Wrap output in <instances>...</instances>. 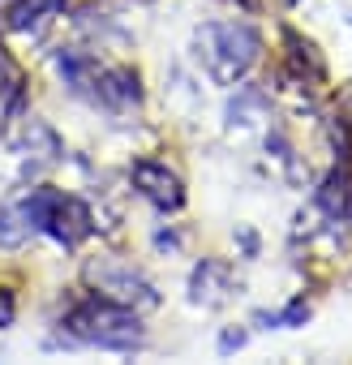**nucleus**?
<instances>
[{
    "instance_id": "obj_11",
    "label": "nucleus",
    "mask_w": 352,
    "mask_h": 365,
    "mask_svg": "<svg viewBox=\"0 0 352 365\" xmlns=\"http://www.w3.org/2000/svg\"><path fill=\"white\" fill-rule=\"evenodd\" d=\"M245 344V331H228L224 339H219V352H232V348H241Z\"/></svg>"
},
{
    "instance_id": "obj_3",
    "label": "nucleus",
    "mask_w": 352,
    "mask_h": 365,
    "mask_svg": "<svg viewBox=\"0 0 352 365\" xmlns=\"http://www.w3.org/2000/svg\"><path fill=\"white\" fill-rule=\"evenodd\" d=\"M22 215H26L31 232H48L65 250H73L78 241H86L95 232L90 207L73 194H61V190H31V198L22 202Z\"/></svg>"
},
{
    "instance_id": "obj_6",
    "label": "nucleus",
    "mask_w": 352,
    "mask_h": 365,
    "mask_svg": "<svg viewBox=\"0 0 352 365\" xmlns=\"http://www.w3.org/2000/svg\"><path fill=\"white\" fill-rule=\"evenodd\" d=\"M90 95H95L108 112H129V108L142 103V82H138V73L125 69V65H120V69H99Z\"/></svg>"
},
{
    "instance_id": "obj_9",
    "label": "nucleus",
    "mask_w": 352,
    "mask_h": 365,
    "mask_svg": "<svg viewBox=\"0 0 352 365\" xmlns=\"http://www.w3.org/2000/svg\"><path fill=\"white\" fill-rule=\"evenodd\" d=\"M31 237V224L22 215V207H0V245H22Z\"/></svg>"
},
{
    "instance_id": "obj_8",
    "label": "nucleus",
    "mask_w": 352,
    "mask_h": 365,
    "mask_svg": "<svg viewBox=\"0 0 352 365\" xmlns=\"http://www.w3.org/2000/svg\"><path fill=\"white\" fill-rule=\"evenodd\" d=\"M61 5H65V0H22V5H14V9H9L5 26H9V31H31V26L48 22Z\"/></svg>"
},
{
    "instance_id": "obj_10",
    "label": "nucleus",
    "mask_w": 352,
    "mask_h": 365,
    "mask_svg": "<svg viewBox=\"0 0 352 365\" xmlns=\"http://www.w3.org/2000/svg\"><path fill=\"white\" fill-rule=\"evenodd\" d=\"M14 314H18V301H14V292H5V288H0V327H9V322H14Z\"/></svg>"
},
{
    "instance_id": "obj_1",
    "label": "nucleus",
    "mask_w": 352,
    "mask_h": 365,
    "mask_svg": "<svg viewBox=\"0 0 352 365\" xmlns=\"http://www.w3.org/2000/svg\"><path fill=\"white\" fill-rule=\"evenodd\" d=\"M78 344H95V348H112V352H133L146 344V331L138 322V309L112 301V297H86L78 301L65 322H61Z\"/></svg>"
},
{
    "instance_id": "obj_5",
    "label": "nucleus",
    "mask_w": 352,
    "mask_h": 365,
    "mask_svg": "<svg viewBox=\"0 0 352 365\" xmlns=\"http://www.w3.org/2000/svg\"><path fill=\"white\" fill-rule=\"evenodd\" d=\"M90 279L99 284L103 297H112V301H120V305H129V309H150V305H159V292H155L138 271H129V267H90Z\"/></svg>"
},
{
    "instance_id": "obj_7",
    "label": "nucleus",
    "mask_w": 352,
    "mask_h": 365,
    "mask_svg": "<svg viewBox=\"0 0 352 365\" xmlns=\"http://www.w3.org/2000/svg\"><path fill=\"white\" fill-rule=\"evenodd\" d=\"M228 292H232V271H228L224 262L207 258V262L194 267V275H190V297H194V305H207V309H211V305H224Z\"/></svg>"
},
{
    "instance_id": "obj_2",
    "label": "nucleus",
    "mask_w": 352,
    "mask_h": 365,
    "mask_svg": "<svg viewBox=\"0 0 352 365\" xmlns=\"http://www.w3.org/2000/svg\"><path fill=\"white\" fill-rule=\"evenodd\" d=\"M194 52L202 61V69L211 73V82L219 86H237L262 56V39L254 26L245 22H207L194 35Z\"/></svg>"
},
{
    "instance_id": "obj_4",
    "label": "nucleus",
    "mask_w": 352,
    "mask_h": 365,
    "mask_svg": "<svg viewBox=\"0 0 352 365\" xmlns=\"http://www.w3.org/2000/svg\"><path fill=\"white\" fill-rule=\"evenodd\" d=\"M129 180H133V190L159 207V211H181L185 207V185H181V176H176L163 159H133L129 163Z\"/></svg>"
}]
</instances>
